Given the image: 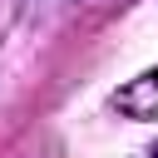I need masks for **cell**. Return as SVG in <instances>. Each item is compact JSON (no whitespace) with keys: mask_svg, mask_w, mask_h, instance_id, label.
<instances>
[{"mask_svg":"<svg viewBox=\"0 0 158 158\" xmlns=\"http://www.w3.org/2000/svg\"><path fill=\"white\" fill-rule=\"evenodd\" d=\"M114 104H118L128 118H158V74H138L128 89L114 94Z\"/></svg>","mask_w":158,"mask_h":158,"instance_id":"6da1fadb","label":"cell"}]
</instances>
